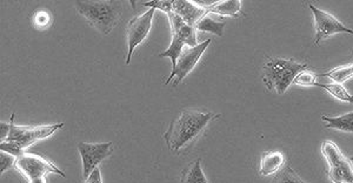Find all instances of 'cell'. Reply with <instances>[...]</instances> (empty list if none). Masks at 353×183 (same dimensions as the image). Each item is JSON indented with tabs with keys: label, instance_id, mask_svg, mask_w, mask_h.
<instances>
[{
	"label": "cell",
	"instance_id": "1",
	"mask_svg": "<svg viewBox=\"0 0 353 183\" xmlns=\"http://www.w3.org/2000/svg\"><path fill=\"white\" fill-rule=\"evenodd\" d=\"M221 118V114L211 111H199L194 109H184L173 119L168 131L164 134L165 142L173 154H181V151L196 142L212 121Z\"/></svg>",
	"mask_w": 353,
	"mask_h": 183
},
{
	"label": "cell",
	"instance_id": "2",
	"mask_svg": "<svg viewBox=\"0 0 353 183\" xmlns=\"http://www.w3.org/2000/svg\"><path fill=\"white\" fill-rule=\"evenodd\" d=\"M74 8L103 36H109L112 32L124 11L123 3L119 0H81L74 3Z\"/></svg>",
	"mask_w": 353,
	"mask_h": 183
},
{
	"label": "cell",
	"instance_id": "3",
	"mask_svg": "<svg viewBox=\"0 0 353 183\" xmlns=\"http://www.w3.org/2000/svg\"><path fill=\"white\" fill-rule=\"evenodd\" d=\"M306 67L307 65L299 64L296 60L271 58L265 64L263 81L268 91L274 89L278 94H284L296 76L305 71Z\"/></svg>",
	"mask_w": 353,
	"mask_h": 183
},
{
	"label": "cell",
	"instance_id": "4",
	"mask_svg": "<svg viewBox=\"0 0 353 183\" xmlns=\"http://www.w3.org/2000/svg\"><path fill=\"white\" fill-rule=\"evenodd\" d=\"M14 168L28 180V183H48V174L66 177L64 171L57 167L52 161L32 153H24L18 156Z\"/></svg>",
	"mask_w": 353,
	"mask_h": 183
},
{
	"label": "cell",
	"instance_id": "5",
	"mask_svg": "<svg viewBox=\"0 0 353 183\" xmlns=\"http://www.w3.org/2000/svg\"><path fill=\"white\" fill-rule=\"evenodd\" d=\"M14 118L16 114L13 113L11 116V129L8 133V136L4 141L11 142L17 148H19L23 153L25 149L31 147L37 144L38 141L48 139L52 136L57 131H59L64 127V122L53 125H43V126H36V127H28V126H17L14 124ZM3 142V141H1Z\"/></svg>",
	"mask_w": 353,
	"mask_h": 183
},
{
	"label": "cell",
	"instance_id": "6",
	"mask_svg": "<svg viewBox=\"0 0 353 183\" xmlns=\"http://www.w3.org/2000/svg\"><path fill=\"white\" fill-rule=\"evenodd\" d=\"M321 153L329 164V177L332 183H353L352 161L341 153L332 141L321 144Z\"/></svg>",
	"mask_w": 353,
	"mask_h": 183
},
{
	"label": "cell",
	"instance_id": "7",
	"mask_svg": "<svg viewBox=\"0 0 353 183\" xmlns=\"http://www.w3.org/2000/svg\"><path fill=\"white\" fill-rule=\"evenodd\" d=\"M154 8H149L141 16L133 17L126 28V44H128V56L125 65L129 66L132 59L133 52L139 45L143 44L149 36L152 28V20L154 17Z\"/></svg>",
	"mask_w": 353,
	"mask_h": 183
},
{
	"label": "cell",
	"instance_id": "8",
	"mask_svg": "<svg viewBox=\"0 0 353 183\" xmlns=\"http://www.w3.org/2000/svg\"><path fill=\"white\" fill-rule=\"evenodd\" d=\"M210 44H211V39H208L196 47H185L179 59L176 61V67L170 74L169 79L165 81V85H169L174 76H176V83L173 84V87H176L178 85L181 84L183 79L189 76L190 73L192 72L193 68L197 66L199 60L206 51V48L209 47Z\"/></svg>",
	"mask_w": 353,
	"mask_h": 183
},
{
	"label": "cell",
	"instance_id": "9",
	"mask_svg": "<svg viewBox=\"0 0 353 183\" xmlns=\"http://www.w3.org/2000/svg\"><path fill=\"white\" fill-rule=\"evenodd\" d=\"M78 151L83 161V179L86 180L103 161L112 155L114 146L112 142H101V144L81 142L78 144Z\"/></svg>",
	"mask_w": 353,
	"mask_h": 183
},
{
	"label": "cell",
	"instance_id": "10",
	"mask_svg": "<svg viewBox=\"0 0 353 183\" xmlns=\"http://www.w3.org/2000/svg\"><path fill=\"white\" fill-rule=\"evenodd\" d=\"M310 10L312 11L313 17H314V26H316V39H314V45L318 46L321 44V40L327 39L329 36L336 34V33H347V34H353V30L346 28L341 24L339 20L336 19L332 14L321 11L319 8L309 5Z\"/></svg>",
	"mask_w": 353,
	"mask_h": 183
},
{
	"label": "cell",
	"instance_id": "11",
	"mask_svg": "<svg viewBox=\"0 0 353 183\" xmlns=\"http://www.w3.org/2000/svg\"><path fill=\"white\" fill-rule=\"evenodd\" d=\"M166 16L169 18L172 36H178L184 43L186 47H196L199 45L197 41V30L194 26L185 23L184 20L173 11L168 13Z\"/></svg>",
	"mask_w": 353,
	"mask_h": 183
},
{
	"label": "cell",
	"instance_id": "12",
	"mask_svg": "<svg viewBox=\"0 0 353 183\" xmlns=\"http://www.w3.org/2000/svg\"><path fill=\"white\" fill-rule=\"evenodd\" d=\"M172 11L191 26H196L198 21L208 13L196 1L190 0H172Z\"/></svg>",
	"mask_w": 353,
	"mask_h": 183
},
{
	"label": "cell",
	"instance_id": "13",
	"mask_svg": "<svg viewBox=\"0 0 353 183\" xmlns=\"http://www.w3.org/2000/svg\"><path fill=\"white\" fill-rule=\"evenodd\" d=\"M259 173L263 176L277 174L286 166V156L281 151H264L261 156Z\"/></svg>",
	"mask_w": 353,
	"mask_h": 183
},
{
	"label": "cell",
	"instance_id": "14",
	"mask_svg": "<svg viewBox=\"0 0 353 183\" xmlns=\"http://www.w3.org/2000/svg\"><path fill=\"white\" fill-rule=\"evenodd\" d=\"M226 24H228V20L223 18V17L208 12L198 21L194 28L197 31L212 33L214 36H223Z\"/></svg>",
	"mask_w": 353,
	"mask_h": 183
},
{
	"label": "cell",
	"instance_id": "15",
	"mask_svg": "<svg viewBox=\"0 0 353 183\" xmlns=\"http://www.w3.org/2000/svg\"><path fill=\"white\" fill-rule=\"evenodd\" d=\"M209 13L223 17H237L241 14V1L239 0H224V1H214L208 10Z\"/></svg>",
	"mask_w": 353,
	"mask_h": 183
},
{
	"label": "cell",
	"instance_id": "16",
	"mask_svg": "<svg viewBox=\"0 0 353 183\" xmlns=\"http://www.w3.org/2000/svg\"><path fill=\"white\" fill-rule=\"evenodd\" d=\"M181 183H209L201 168V159H197L181 171Z\"/></svg>",
	"mask_w": 353,
	"mask_h": 183
},
{
	"label": "cell",
	"instance_id": "17",
	"mask_svg": "<svg viewBox=\"0 0 353 183\" xmlns=\"http://www.w3.org/2000/svg\"><path fill=\"white\" fill-rule=\"evenodd\" d=\"M321 120L326 122L325 128L327 129H337V131L353 133V111L346 113L344 116L337 118H329L323 116Z\"/></svg>",
	"mask_w": 353,
	"mask_h": 183
},
{
	"label": "cell",
	"instance_id": "18",
	"mask_svg": "<svg viewBox=\"0 0 353 183\" xmlns=\"http://www.w3.org/2000/svg\"><path fill=\"white\" fill-rule=\"evenodd\" d=\"M30 18H31V24L33 28L39 31H44L52 25V13L50 12L48 8H37L31 13Z\"/></svg>",
	"mask_w": 353,
	"mask_h": 183
},
{
	"label": "cell",
	"instance_id": "19",
	"mask_svg": "<svg viewBox=\"0 0 353 183\" xmlns=\"http://www.w3.org/2000/svg\"><path fill=\"white\" fill-rule=\"evenodd\" d=\"M316 87L323 88L325 89L329 94L336 98V99L344 101V103H350L353 104V96L350 94L349 92L346 91L344 86L341 84H337V83H333V84H321L317 83Z\"/></svg>",
	"mask_w": 353,
	"mask_h": 183
},
{
	"label": "cell",
	"instance_id": "20",
	"mask_svg": "<svg viewBox=\"0 0 353 183\" xmlns=\"http://www.w3.org/2000/svg\"><path fill=\"white\" fill-rule=\"evenodd\" d=\"M186 47L184 43L181 41L178 36H172V40H171V44H170L169 48L165 50L164 52L161 53L159 56L161 58H170L172 61V69L176 67V61L179 59L183 50Z\"/></svg>",
	"mask_w": 353,
	"mask_h": 183
},
{
	"label": "cell",
	"instance_id": "21",
	"mask_svg": "<svg viewBox=\"0 0 353 183\" xmlns=\"http://www.w3.org/2000/svg\"><path fill=\"white\" fill-rule=\"evenodd\" d=\"M319 76H326L337 84H343V83H345L346 80L353 78V65L346 66V67L334 68L332 71H330L325 74H321Z\"/></svg>",
	"mask_w": 353,
	"mask_h": 183
},
{
	"label": "cell",
	"instance_id": "22",
	"mask_svg": "<svg viewBox=\"0 0 353 183\" xmlns=\"http://www.w3.org/2000/svg\"><path fill=\"white\" fill-rule=\"evenodd\" d=\"M270 183H306L290 166H285Z\"/></svg>",
	"mask_w": 353,
	"mask_h": 183
},
{
	"label": "cell",
	"instance_id": "23",
	"mask_svg": "<svg viewBox=\"0 0 353 183\" xmlns=\"http://www.w3.org/2000/svg\"><path fill=\"white\" fill-rule=\"evenodd\" d=\"M139 4L149 6L150 8L161 10L163 12H172V0H151V1H141Z\"/></svg>",
	"mask_w": 353,
	"mask_h": 183
},
{
	"label": "cell",
	"instance_id": "24",
	"mask_svg": "<svg viewBox=\"0 0 353 183\" xmlns=\"http://www.w3.org/2000/svg\"><path fill=\"white\" fill-rule=\"evenodd\" d=\"M17 156L6 153V151H1L0 153V174L4 175L6 171H10L11 168L16 166Z\"/></svg>",
	"mask_w": 353,
	"mask_h": 183
},
{
	"label": "cell",
	"instance_id": "25",
	"mask_svg": "<svg viewBox=\"0 0 353 183\" xmlns=\"http://www.w3.org/2000/svg\"><path fill=\"white\" fill-rule=\"evenodd\" d=\"M293 84L299 85V86H316V84H317V76L305 69V71H303V72L299 73L296 76Z\"/></svg>",
	"mask_w": 353,
	"mask_h": 183
},
{
	"label": "cell",
	"instance_id": "26",
	"mask_svg": "<svg viewBox=\"0 0 353 183\" xmlns=\"http://www.w3.org/2000/svg\"><path fill=\"white\" fill-rule=\"evenodd\" d=\"M84 183H103L99 167H97L96 169L91 173V175L88 176V179L85 180Z\"/></svg>",
	"mask_w": 353,
	"mask_h": 183
},
{
	"label": "cell",
	"instance_id": "27",
	"mask_svg": "<svg viewBox=\"0 0 353 183\" xmlns=\"http://www.w3.org/2000/svg\"><path fill=\"white\" fill-rule=\"evenodd\" d=\"M0 127H1V133H0V138L1 141L6 140L11 129V124H6V122H0Z\"/></svg>",
	"mask_w": 353,
	"mask_h": 183
}]
</instances>
